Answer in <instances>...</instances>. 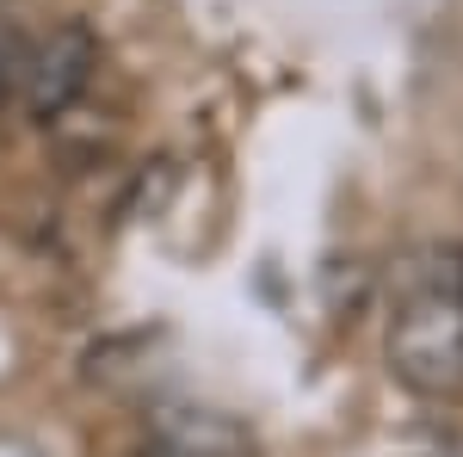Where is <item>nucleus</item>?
Instances as JSON below:
<instances>
[{
	"label": "nucleus",
	"instance_id": "f257e3e1",
	"mask_svg": "<svg viewBox=\"0 0 463 457\" xmlns=\"http://www.w3.org/2000/svg\"><path fill=\"white\" fill-rule=\"evenodd\" d=\"M390 371L414 395L463 389V266H432L390 316Z\"/></svg>",
	"mask_w": 463,
	"mask_h": 457
},
{
	"label": "nucleus",
	"instance_id": "f03ea898",
	"mask_svg": "<svg viewBox=\"0 0 463 457\" xmlns=\"http://www.w3.org/2000/svg\"><path fill=\"white\" fill-rule=\"evenodd\" d=\"M93 74H99V37H93V25L87 19H62L37 50H25V93L19 100H25V111L37 124H56L69 106L87 100Z\"/></svg>",
	"mask_w": 463,
	"mask_h": 457
},
{
	"label": "nucleus",
	"instance_id": "7ed1b4c3",
	"mask_svg": "<svg viewBox=\"0 0 463 457\" xmlns=\"http://www.w3.org/2000/svg\"><path fill=\"white\" fill-rule=\"evenodd\" d=\"M148 445L174 457H260V439L241 421H229L216 408H192V402L155 408L148 414Z\"/></svg>",
	"mask_w": 463,
	"mask_h": 457
},
{
	"label": "nucleus",
	"instance_id": "20e7f679",
	"mask_svg": "<svg viewBox=\"0 0 463 457\" xmlns=\"http://www.w3.org/2000/svg\"><path fill=\"white\" fill-rule=\"evenodd\" d=\"M25 93V43L13 32H0V111Z\"/></svg>",
	"mask_w": 463,
	"mask_h": 457
},
{
	"label": "nucleus",
	"instance_id": "39448f33",
	"mask_svg": "<svg viewBox=\"0 0 463 457\" xmlns=\"http://www.w3.org/2000/svg\"><path fill=\"white\" fill-rule=\"evenodd\" d=\"M143 457H174V452H155V445H148V452H143Z\"/></svg>",
	"mask_w": 463,
	"mask_h": 457
}]
</instances>
